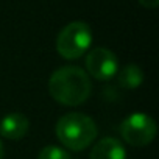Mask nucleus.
I'll return each instance as SVG.
<instances>
[{
  "label": "nucleus",
  "mask_w": 159,
  "mask_h": 159,
  "mask_svg": "<svg viewBox=\"0 0 159 159\" xmlns=\"http://www.w3.org/2000/svg\"><path fill=\"white\" fill-rule=\"evenodd\" d=\"M38 159H72V156L66 148H61L58 145H48L39 151Z\"/></svg>",
  "instance_id": "nucleus-9"
},
{
  "label": "nucleus",
  "mask_w": 159,
  "mask_h": 159,
  "mask_svg": "<svg viewBox=\"0 0 159 159\" xmlns=\"http://www.w3.org/2000/svg\"><path fill=\"white\" fill-rule=\"evenodd\" d=\"M119 84L125 89H137L143 83V72L136 64H128L122 70L117 72Z\"/></svg>",
  "instance_id": "nucleus-8"
},
{
  "label": "nucleus",
  "mask_w": 159,
  "mask_h": 159,
  "mask_svg": "<svg viewBox=\"0 0 159 159\" xmlns=\"http://www.w3.org/2000/svg\"><path fill=\"white\" fill-rule=\"evenodd\" d=\"M0 159H3V145H2V140H0Z\"/></svg>",
  "instance_id": "nucleus-11"
},
{
  "label": "nucleus",
  "mask_w": 159,
  "mask_h": 159,
  "mask_svg": "<svg viewBox=\"0 0 159 159\" xmlns=\"http://www.w3.org/2000/svg\"><path fill=\"white\" fill-rule=\"evenodd\" d=\"M30 128L28 119L20 112H11L5 116L0 122V136H3L10 140H19L22 139Z\"/></svg>",
  "instance_id": "nucleus-6"
},
{
  "label": "nucleus",
  "mask_w": 159,
  "mask_h": 159,
  "mask_svg": "<svg viewBox=\"0 0 159 159\" xmlns=\"http://www.w3.org/2000/svg\"><path fill=\"white\" fill-rule=\"evenodd\" d=\"M58 140L72 151H81L88 148L98 134V128L89 116L83 112H69L59 117L56 123Z\"/></svg>",
  "instance_id": "nucleus-2"
},
{
  "label": "nucleus",
  "mask_w": 159,
  "mask_h": 159,
  "mask_svg": "<svg viewBox=\"0 0 159 159\" xmlns=\"http://www.w3.org/2000/svg\"><path fill=\"white\" fill-rule=\"evenodd\" d=\"M48 92L52 98L61 105L78 106L89 98L92 92V83L89 75L81 67L64 66L50 75Z\"/></svg>",
  "instance_id": "nucleus-1"
},
{
  "label": "nucleus",
  "mask_w": 159,
  "mask_h": 159,
  "mask_svg": "<svg viewBox=\"0 0 159 159\" xmlns=\"http://www.w3.org/2000/svg\"><path fill=\"white\" fill-rule=\"evenodd\" d=\"M92 44V31L86 22L67 24L56 38V52L66 59L81 58Z\"/></svg>",
  "instance_id": "nucleus-3"
},
{
  "label": "nucleus",
  "mask_w": 159,
  "mask_h": 159,
  "mask_svg": "<svg viewBox=\"0 0 159 159\" xmlns=\"http://www.w3.org/2000/svg\"><path fill=\"white\" fill-rule=\"evenodd\" d=\"M156 122L143 112H134L128 116L120 125V134L123 140L133 147L148 145L156 137Z\"/></svg>",
  "instance_id": "nucleus-4"
},
{
  "label": "nucleus",
  "mask_w": 159,
  "mask_h": 159,
  "mask_svg": "<svg viewBox=\"0 0 159 159\" xmlns=\"http://www.w3.org/2000/svg\"><path fill=\"white\" fill-rule=\"evenodd\" d=\"M139 3L142 5V7H145V8H156L157 5H159V0H139Z\"/></svg>",
  "instance_id": "nucleus-10"
},
{
  "label": "nucleus",
  "mask_w": 159,
  "mask_h": 159,
  "mask_svg": "<svg viewBox=\"0 0 159 159\" xmlns=\"http://www.w3.org/2000/svg\"><path fill=\"white\" fill-rule=\"evenodd\" d=\"M89 159H126V151L119 139L103 137L94 145Z\"/></svg>",
  "instance_id": "nucleus-7"
},
{
  "label": "nucleus",
  "mask_w": 159,
  "mask_h": 159,
  "mask_svg": "<svg viewBox=\"0 0 159 159\" xmlns=\"http://www.w3.org/2000/svg\"><path fill=\"white\" fill-rule=\"evenodd\" d=\"M86 69L94 78L106 81L119 72V59L111 50L105 47H95L86 56Z\"/></svg>",
  "instance_id": "nucleus-5"
}]
</instances>
